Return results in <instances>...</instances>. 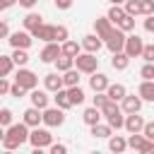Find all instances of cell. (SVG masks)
<instances>
[{"label": "cell", "instance_id": "obj_1", "mask_svg": "<svg viewBox=\"0 0 154 154\" xmlns=\"http://www.w3.org/2000/svg\"><path fill=\"white\" fill-rule=\"evenodd\" d=\"M29 125L22 120L17 125H7L5 128V135H2V147L5 152H12V149H19L24 142H29Z\"/></svg>", "mask_w": 154, "mask_h": 154}, {"label": "cell", "instance_id": "obj_2", "mask_svg": "<svg viewBox=\"0 0 154 154\" xmlns=\"http://www.w3.org/2000/svg\"><path fill=\"white\" fill-rule=\"evenodd\" d=\"M101 111H103V118L111 128H116V130L125 128V116H123L125 111H123V106H118V101H108Z\"/></svg>", "mask_w": 154, "mask_h": 154}, {"label": "cell", "instance_id": "obj_3", "mask_svg": "<svg viewBox=\"0 0 154 154\" xmlns=\"http://www.w3.org/2000/svg\"><path fill=\"white\" fill-rule=\"evenodd\" d=\"M75 65H77L79 72H84V75H94L96 67H99V58H96V53L84 51V53H79V55L75 58Z\"/></svg>", "mask_w": 154, "mask_h": 154}, {"label": "cell", "instance_id": "obj_4", "mask_svg": "<svg viewBox=\"0 0 154 154\" xmlns=\"http://www.w3.org/2000/svg\"><path fill=\"white\" fill-rule=\"evenodd\" d=\"M29 142H31L34 149H43V147H51L53 144V135L46 128H34L31 135H29Z\"/></svg>", "mask_w": 154, "mask_h": 154}, {"label": "cell", "instance_id": "obj_5", "mask_svg": "<svg viewBox=\"0 0 154 154\" xmlns=\"http://www.w3.org/2000/svg\"><path fill=\"white\" fill-rule=\"evenodd\" d=\"M65 123V111L60 108V106H55V108H43V125L46 128H60Z\"/></svg>", "mask_w": 154, "mask_h": 154}, {"label": "cell", "instance_id": "obj_6", "mask_svg": "<svg viewBox=\"0 0 154 154\" xmlns=\"http://www.w3.org/2000/svg\"><path fill=\"white\" fill-rule=\"evenodd\" d=\"M7 43L12 46V48H29L31 43H34V34L31 31H14V34H10V38H7Z\"/></svg>", "mask_w": 154, "mask_h": 154}, {"label": "cell", "instance_id": "obj_7", "mask_svg": "<svg viewBox=\"0 0 154 154\" xmlns=\"http://www.w3.org/2000/svg\"><path fill=\"white\" fill-rule=\"evenodd\" d=\"M63 55V43H58V41H51V43H46L43 46V51H41V63H55L58 58Z\"/></svg>", "mask_w": 154, "mask_h": 154}, {"label": "cell", "instance_id": "obj_8", "mask_svg": "<svg viewBox=\"0 0 154 154\" xmlns=\"http://www.w3.org/2000/svg\"><path fill=\"white\" fill-rule=\"evenodd\" d=\"M14 82H17V84H22V87H26V89L31 91V89H36V84H38V77H36L31 70H26V67H17Z\"/></svg>", "mask_w": 154, "mask_h": 154}, {"label": "cell", "instance_id": "obj_9", "mask_svg": "<svg viewBox=\"0 0 154 154\" xmlns=\"http://www.w3.org/2000/svg\"><path fill=\"white\" fill-rule=\"evenodd\" d=\"M125 38H128V36H125V31L116 26V31H113V34H111V36L106 38V48H108L111 53H118V51H125Z\"/></svg>", "mask_w": 154, "mask_h": 154}, {"label": "cell", "instance_id": "obj_10", "mask_svg": "<svg viewBox=\"0 0 154 154\" xmlns=\"http://www.w3.org/2000/svg\"><path fill=\"white\" fill-rule=\"evenodd\" d=\"M142 51H144V41L137 36V34H130L125 38V53L130 58H142Z\"/></svg>", "mask_w": 154, "mask_h": 154}, {"label": "cell", "instance_id": "obj_11", "mask_svg": "<svg viewBox=\"0 0 154 154\" xmlns=\"http://www.w3.org/2000/svg\"><path fill=\"white\" fill-rule=\"evenodd\" d=\"M94 31H96V34H99V36L106 41V38H108V36L116 31V24H113L108 17H99V19H94Z\"/></svg>", "mask_w": 154, "mask_h": 154}, {"label": "cell", "instance_id": "obj_12", "mask_svg": "<svg viewBox=\"0 0 154 154\" xmlns=\"http://www.w3.org/2000/svg\"><path fill=\"white\" fill-rule=\"evenodd\" d=\"M101 46H106V41L94 31V34H87L84 38H82V48L84 51H89V53H99L101 51Z\"/></svg>", "mask_w": 154, "mask_h": 154}, {"label": "cell", "instance_id": "obj_13", "mask_svg": "<svg viewBox=\"0 0 154 154\" xmlns=\"http://www.w3.org/2000/svg\"><path fill=\"white\" fill-rule=\"evenodd\" d=\"M142 101H144V99H142L140 94H137V96H135V94H125V99L120 101V106H123V111H125V113H140Z\"/></svg>", "mask_w": 154, "mask_h": 154}, {"label": "cell", "instance_id": "obj_14", "mask_svg": "<svg viewBox=\"0 0 154 154\" xmlns=\"http://www.w3.org/2000/svg\"><path fill=\"white\" fill-rule=\"evenodd\" d=\"M31 34H34V38H41V41L51 43V41H55V24H41Z\"/></svg>", "mask_w": 154, "mask_h": 154}, {"label": "cell", "instance_id": "obj_15", "mask_svg": "<svg viewBox=\"0 0 154 154\" xmlns=\"http://www.w3.org/2000/svg\"><path fill=\"white\" fill-rule=\"evenodd\" d=\"M22 116H24V123H26L29 128H38V125L43 123V111H41V108H36V106L26 108Z\"/></svg>", "mask_w": 154, "mask_h": 154}, {"label": "cell", "instance_id": "obj_16", "mask_svg": "<svg viewBox=\"0 0 154 154\" xmlns=\"http://www.w3.org/2000/svg\"><path fill=\"white\" fill-rule=\"evenodd\" d=\"M144 125H147V123H144V118H142L140 113H128V116H125V130H128V132H142Z\"/></svg>", "mask_w": 154, "mask_h": 154}, {"label": "cell", "instance_id": "obj_17", "mask_svg": "<svg viewBox=\"0 0 154 154\" xmlns=\"http://www.w3.org/2000/svg\"><path fill=\"white\" fill-rule=\"evenodd\" d=\"M43 87H46L48 91H53V94H55L58 89H63V87H65V82H63V77H60L58 72H48V75L43 77Z\"/></svg>", "mask_w": 154, "mask_h": 154}, {"label": "cell", "instance_id": "obj_18", "mask_svg": "<svg viewBox=\"0 0 154 154\" xmlns=\"http://www.w3.org/2000/svg\"><path fill=\"white\" fill-rule=\"evenodd\" d=\"M108 77L103 75V72H94L91 77H89V87H91V91H106L108 89Z\"/></svg>", "mask_w": 154, "mask_h": 154}, {"label": "cell", "instance_id": "obj_19", "mask_svg": "<svg viewBox=\"0 0 154 154\" xmlns=\"http://www.w3.org/2000/svg\"><path fill=\"white\" fill-rule=\"evenodd\" d=\"M48 91V89H46ZM43 89H31V94H29V99H31V106H36V108H48V94H46Z\"/></svg>", "mask_w": 154, "mask_h": 154}, {"label": "cell", "instance_id": "obj_20", "mask_svg": "<svg viewBox=\"0 0 154 154\" xmlns=\"http://www.w3.org/2000/svg\"><path fill=\"white\" fill-rule=\"evenodd\" d=\"M128 65H130V55L125 51L113 53V58H111V67L113 70H128Z\"/></svg>", "mask_w": 154, "mask_h": 154}, {"label": "cell", "instance_id": "obj_21", "mask_svg": "<svg viewBox=\"0 0 154 154\" xmlns=\"http://www.w3.org/2000/svg\"><path fill=\"white\" fill-rule=\"evenodd\" d=\"M106 94H108V99H111V101H123V99H125V94H128V89H125V84L116 82V84H108Z\"/></svg>", "mask_w": 154, "mask_h": 154}, {"label": "cell", "instance_id": "obj_22", "mask_svg": "<svg viewBox=\"0 0 154 154\" xmlns=\"http://www.w3.org/2000/svg\"><path fill=\"white\" fill-rule=\"evenodd\" d=\"M101 116H103V111H101V108H96V106H91V108H87V111L82 113V120L91 128V125L101 123Z\"/></svg>", "mask_w": 154, "mask_h": 154}, {"label": "cell", "instance_id": "obj_23", "mask_svg": "<svg viewBox=\"0 0 154 154\" xmlns=\"http://www.w3.org/2000/svg\"><path fill=\"white\" fill-rule=\"evenodd\" d=\"M144 144H147L144 132H130V137H128V147H130V149H135V152H140V154H142Z\"/></svg>", "mask_w": 154, "mask_h": 154}, {"label": "cell", "instance_id": "obj_24", "mask_svg": "<svg viewBox=\"0 0 154 154\" xmlns=\"http://www.w3.org/2000/svg\"><path fill=\"white\" fill-rule=\"evenodd\" d=\"M53 101H55V106H60L63 111L72 108V99H70V91H67V89H58L55 96H53Z\"/></svg>", "mask_w": 154, "mask_h": 154}, {"label": "cell", "instance_id": "obj_25", "mask_svg": "<svg viewBox=\"0 0 154 154\" xmlns=\"http://www.w3.org/2000/svg\"><path fill=\"white\" fill-rule=\"evenodd\" d=\"M137 94H140L144 101H154V79H142Z\"/></svg>", "mask_w": 154, "mask_h": 154}, {"label": "cell", "instance_id": "obj_26", "mask_svg": "<svg viewBox=\"0 0 154 154\" xmlns=\"http://www.w3.org/2000/svg\"><path fill=\"white\" fill-rule=\"evenodd\" d=\"M108 149L116 152V154H120V152L128 149V140L120 137V135H111V137H108Z\"/></svg>", "mask_w": 154, "mask_h": 154}, {"label": "cell", "instance_id": "obj_27", "mask_svg": "<svg viewBox=\"0 0 154 154\" xmlns=\"http://www.w3.org/2000/svg\"><path fill=\"white\" fill-rule=\"evenodd\" d=\"M22 24H24V29H26V31H34L36 26H41V24H43V17H41V14H36V12H29V14L22 19Z\"/></svg>", "mask_w": 154, "mask_h": 154}, {"label": "cell", "instance_id": "obj_28", "mask_svg": "<svg viewBox=\"0 0 154 154\" xmlns=\"http://www.w3.org/2000/svg\"><path fill=\"white\" fill-rule=\"evenodd\" d=\"M91 135L99 137V140H108V137L113 135V128H111L108 123H106V125H103V123H96V125H91Z\"/></svg>", "mask_w": 154, "mask_h": 154}, {"label": "cell", "instance_id": "obj_29", "mask_svg": "<svg viewBox=\"0 0 154 154\" xmlns=\"http://www.w3.org/2000/svg\"><path fill=\"white\" fill-rule=\"evenodd\" d=\"M125 14H128V12H125V7H123V5H111V10H108V14H106V17L118 26V22H120Z\"/></svg>", "mask_w": 154, "mask_h": 154}, {"label": "cell", "instance_id": "obj_30", "mask_svg": "<svg viewBox=\"0 0 154 154\" xmlns=\"http://www.w3.org/2000/svg\"><path fill=\"white\" fill-rule=\"evenodd\" d=\"M67 91H70V99H72V106H82L84 103V89L77 84V87H67Z\"/></svg>", "mask_w": 154, "mask_h": 154}, {"label": "cell", "instance_id": "obj_31", "mask_svg": "<svg viewBox=\"0 0 154 154\" xmlns=\"http://www.w3.org/2000/svg\"><path fill=\"white\" fill-rule=\"evenodd\" d=\"M72 65H75V58L72 55H60L58 60H55V67H58V72H67V70H72Z\"/></svg>", "mask_w": 154, "mask_h": 154}, {"label": "cell", "instance_id": "obj_32", "mask_svg": "<svg viewBox=\"0 0 154 154\" xmlns=\"http://www.w3.org/2000/svg\"><path fill=\"white\" fill-rule=\"evenodd\" d=\"M12 67H14L12 55H0V77H10Z\"/></svg>", "mask_w": 154, "mask_h": 154}, {"label": "cell", "instance_id": "obj_33", "mask_svg": "<svg viewBox=\"0 0 154 154\" xmlns=\"http://www.w3.org/2000/svg\"><path fill=\"white\" fill-rule=\"evenodd\" d=\"M79 48H82V46H79L77 41H70V38H67V41H63V53H65V55H72V58H77V55L82 53Z\"/></svg>", "mask_w": 154, "mask_h": 154}, {"label": "cell", "instance_id": "obj_34", "mask_svg": "<svg viewBox=\"0 0 154 154\" xmlns=\"http://www.w3.org/2000/svg\"><path fill=\"white\" fill-rule=\"evenodd\" d=\"M12 60H14V65H17V67H24V65L29 63L26 48H14V53H12Z\"/></svg>", "mask_w": 154, "mask_h": 154}, {"label": "cell", "instance_id": "obj_35", "mask_svg": "<svg viewBox=\"0 0 154 154\" xmlns=\"http://www.w3.org/2000/svg\"><path fill=\"white\" fill-rule=\"evenodd\" d=\"M63 82H65V87H77V84H79V70H67V72H63Z\"/></svg>", "mask_w": 154, "mask_h": 154}, {"label": "cell", "instance_id": "obj_36", "mask_svg": "<svg viewBox=\"0 0 154 154\" xmlns=\"http://www.w3.org/2000/svg\"><path fill=\"white\" fill-rule=\"evenodd\" d=\"M125 12L128 14H132V17H137V14H142V5H140V0H125Z\"/></svg>", "mask_w": 154, "mask_h": 154}, {"label": "cell", "instance_id": "obj_37", "mask_svg": "<svg viewBox=\"0 0 154 154\" xmlns=\"http://www.w3.org/2000/svg\"><path fill=\"white\" fill-rule=\"evenodd\" d=\"M118 29H123L125 34H128V31H135V17H132V14H125V17L118 22Z\"/></svg>", "mask_w": 154, "mask_h": 154}, {"label": "cell", "instance_id": "obj_38", "mask_svg": "<svg viewBox=\"0 0 154 154\" xmlns=\"http://www.w3.org/2000/svg\"><path fill=\"white\" fill-rule=\"evenodd\" d=\"M70 38V31H67V26H63V24H55V41L58 43H63V41H67Z\"/></svg>", "mask_w": 154, "mask_h": 154}, {"label": "cell", "instance_id": "obj_39", "mask_svg": "<svg viewBox=\"0 0 154 154\" xmlns=\"http://www.w3.org/2000/svg\"><path fill=\"white\" fill-rule=\"evenodd\" d=\"M140 77L142 79H154V63H144L140 67Z\"/></svg>", "mask_w": 154, "mask_h": 154}, {"label": "cell", "instance_id": "obj_40", "mask_svg": "<svg viewBox=\"0 0 154 154\" xmlns=\"http://www.w3.org/2000/svg\"><path fill=\"white\" fill-rule=\"evenodd\" d=\"M94 94H96V96H94V106H96V108H103V106L111 101L106 91H94Z\"/></svg>", "mask_w": 154, "mask_h": 154}, {"label": "cell", "instance_id": "obj_41", "mask_svg": "<svg viewBox=\"0 0 154 154\" xmlns=\"http://www.w3.org/2000/svg\"><path fill=\"white\" fill-rule=\"evenodd\" d=\"M0 125H2V128L12 125V111H10V108H2V111H0Z\"/></svg>", "mask_w": 154, "mask_h": 154}, {"label": "cell", "instance_id": "obj_42", "mask_svg": "<svg viewBox=\"0 0 154 154\" xmlns=\"http://www.w3.org/2000/svg\"><path fill=\"white\" fill-rule=\"evenodd\" d=\"M142 58H144V63H154V43H144V51H142Z\"/></svg>", "mask_w": 154, "mask_h": 154}, {"label": "cell", "instance_id": "obj_43", "mask_svg": "<svg viewBox=\"0 0 154 154\" xmlns=\"http://www.w3.org/2000/svg\"><path fill=\"white\" fill-rule=\"evenodd\" d=\"M26 91H29V89H26V87H22V84H17V82H14V84H12V89H10V94H12V96H17V99H22Z\"/></svg>", "mask_w": 154, "mask_h": 154}, {"label": "cell", "instance_id": "obj_44", "mask_svg": "<svg viewBox=\"0 0 154 154\" xmlns=\"http://www.w3.org/2000/svg\"><path fill=\"white\" fill-rule=\"evenodd\" d=\"M142 14H154V0H140Z\"/></svg>", "mask_w": 154, "mask_h": 154}, {"label": "cell", "instance_id": "obj_45", "mask_svg": "<svg viewBox=\"0 0 154 154\" xmlns=\"http://www.w3.org/2000/svg\"><path fill=\"white\" fill-rule=\"evenodd\" d=\"M10 89H12V84L7 82V77H0V94L5 96V94H10Z\"/></svg>", "mask_w": 154, "mask_h": 154}, {"label": "cell", "instance_id": "obj_46", "mask_svg": "<svg viewBox=\"0 0 154 154\" xmlns=\"http://www.w3.org/2000/svg\"><path fill=\"white\" fill-rule=\"evenodd\" d=\"M142 132H144V137H147V140H154V123H147Z\"/></svg>", "mask_w": 154, "mask_h": 154}, {"label": "cell", "instance_id": "obj_47", "mask_svg": "<svg viewBox=\"0 0 154 154\" xmlns=\"http://www.w3.org/2000/svg\"><path fill=\"white\" fill-rule=\"evenodd\" d=\"M144 29H147L149 34H154V14H147V19H144Z\"/></svg>", "mask_w": 154, "mask_h": 154}, {"label": "cell", "instance_id": "obj_48", "mask_svg": "<svg viewBox=\"0 0 154 154\" xmlns=\"http://www.w3.org/2000/svg\"><path fill=\"white\" fill-rule=\"evenodd\" d=\"M67 147L65 144H51V154H65Z\"/></svg>", "mask_w": 154, "mask_h": 154}, {"label": "cell", "instance_id": "obj_49", "mask_svg": "<svg viewBox=\"0 0 154 154\" xmlns=\"http://www.w3.org/2000/svg\"><path fill=\"white\" fill-rule=\"evenodd\" d=\"M55 7L58 10H70L72 7V0H55Z\"/></svg>", "mask_w": 154, "mask_h": 154}, {"label": "cell", "instance_id": "obj_50", "mask_svg": "<svg viewBox=\"0 0 154 154\" xmlns=\"http://www.w3.org/2000/svg\"><path fill=\"white\" fill-rule=\"evenodd\" d=\"M0 36H2V38H10V26H7V22H0Z\"/></svg>", "mask_w": 154, "mask_h": 154}, {"label": "cell", "instance_id": "obj_51", "mask_svg": "<svg viewBox=\"0 0 154 154\" xmlns=\"http://www.w3.org/2000/svg\"><path fill=\"white\" fill-rule=\"evenodd\" d=\"M19 0H0V10H10L12 5H17Z\"/></svg>", "mask_w": 154, "mask_h": 154}, {"label": "cell", "instance_id": "obj_52", "mask_svg": "<svg viewBox=\"0 0 154 154\" xmlns=\"http://www.w3.org/2000/svg\"><path fill=\"white\" fill-rule=\"evenodd\" d=\"M36 2H38V0H19V5H22V7H26V10H31Z\"/></svg>", "mask_w": 154, "mask_h": 154}, {"label": "cell", "instance_id": "obj_53", "mask_svg": "<svg viewBox=\"0 0 154 154\" xmlns=\"http://www.w3.org/2000/svg\"><path fill=\"white\" fill-rule=\"evenodd\" d=\"M111 5H125V0H108Z\"/></svg>", "mask_w": 154, "mask_h": 154}]
</instances>
